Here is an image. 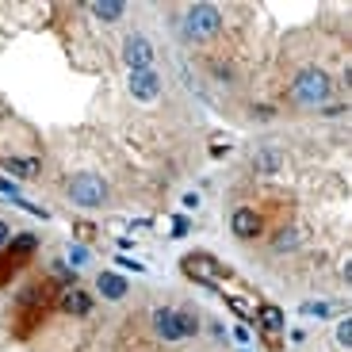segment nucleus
Instances as JSON below:
<instances>
[{"mask_svg":"<svg viewBox=\"0 0 352 352\" xmlns=\"http://www.w3.org/2000/svg\"><path fill=\"white\" fill-rule=\"evenodd\" d=\"M153 329H157L165 341H184V333H180V314L168 310V307L153 310Z\"/></svg>","mask_w":352,"mask_h":352,"instance_id":"1a4fd4ad","label":"nucleus"},{"mask_svg":"<svg viewBox=\"0 0 352 352\" xmlns=\"http://www.w3.org/2000/svg\"><path fill=\"white\" fill-rule=\"evenodd\" d=\"M230 226H234V234H238L241 241H253L256 234H261V214H256L253 207H238Z\"/></svg>","mask_w":352,"mask_h":352,"instance_id":"6e6552de","label":"nucleus"},{"mask_svg":"<svg viewBox=\"0 0 352 352\" xmlns=\"http://www.w3.org/2000/svg\"><path fill=\"white\" fill-rule=\"evenodd\" d=\"M119 268H123V272H146V268H142L138 261H131V256H119Z\"/></svg>","mask_w":352,"mask_h":352,"instance_id":"5701e85b","label":"nucleus"},{"mask_svg":"<svg viewBox=\"0 0 352 352\" xmlns=\"http://www.w3.org/2000/svg\"><path fill=\"white\" fill-rule=\"evenodd\" d=\"M337 344H341V349L352 344V322H341V326H337Z\"/></svg>","mask_w":352,"mask_h":352,"instance_id":"aec40b11","label":"nucleus"},{"mask_svg":"<svg viewBox=\"0 0 352 352\" xmlns=\"http://www.w3.org/2000/svg\"><path fill=\"white\" fill-rule=\"evenodd\" d=\"M85 261H88V249L85 245H69V264H73V268H80Z\"/></svg>","mask_w":352,"mask_h":352,"instance_id":"412c9836","label":"nucleus"},{"mask_svg":"<svg viewBox=\"0 0 352 352\" xmlns=\"http://www.w3.org/2000/svg\"><path fill=\"white\" fill-rule=\"evenodd\" d=\"M96 287H100V295H104V299H123V295H126V280L119 272H100Z\"/></svg>","mask_w":352,"mask_h":352,"instance_id":"f8f14e48","label":"nucleus"},{"mask_svg":"<svg viewBox=\"0 0 352 352\" xmlns=\"http://www.w3.org/2000/svg\"><path fill=\"white\" fill-rule=\"evenodd\" d=\"M123 62L131 65V73L153 69V46L146 35H126L123 38Z\"/></svg>","mask_w":352,"mask_h":352,"instance_id":"423d86ee","label":"nucleus"},{"mask_svg":"<svg viewBox=\"0 0 352 352\" xmlns=\"http://www.w3.org/2000/svg\"><path fill=\"white\" fill-rule=\"evenodd\" d=\"M131 96L138 104H153L161 96V77L153 69H142V73H131Z\"/></svg>","mask_w":352,"mask_h":352,"instance_id":"0eeeda50","label":"nucleus"},{"mask_svg":"<svg viewBox=\"0 0 352 352\" xmlns=\"http://www.w3.org/2000/svg\"><path fill=\"white\" fill-rule=\"evenodd\" d=\"M188 276H195L199 283H207L211 287L214 280H230V264H222V261H214L211 253H192V256H184V264H180Z\"/></svg>","mask_w":352,"mask_h":352,"instance_id":"20e7f679","label":"nucleus"},{"mask_svg":"<svg viewBox=\"0 0 352 352\" xmlns=\"http://www.w3.org/2000/svg\"><path fill=\"white\" fill-rule=\"evenodd\" d=\"M62 310L65 314H77V318H85V314H92V299H88L80 287H69L62 295Z\"/></svg>","mask_w":352,"mask_h":352,"instance_id":"9b49d317","label":"nucleus"},{"mask_svg":"<svg viewBox=\"0 0 352 352\" xmlns=\"http://www.w3.org/2000/svg\"><path fill=\"white\" fill-rule=\"evenodd\" d=\"M8 241H12V230H8V222H0V253L8 249Z\"/></svg>","mask_w":352,"mask_h":352,"instance_id":"393cba45","label":"nucleus"},{"mask_svg":"<svg viewBox=\"0 0 352 352\" xmlns=\"http://www.w3.org/2000/svg\"><path fill=\"white\" fill-rule=\"evenodd\" d=\"M219 27H222V12L214 8V4H195L184 16V35L188 38H214Z\"/></svg>","mask_w":352,"mask_h":352,"instance_id":"7ed1b4c3","label":"nucleus"},{"mask_svg":"<svg viewBox=\"0 0 352 352\" xmlns=\"http://www.w3.org/2000/svg\"><path fill=\"white\" fill-rule=\"evenodd\" d=\"M184 234H188V219L184 214H176L173 219V238H184Z\"/></svg>","mask_w":352,"mask_h":352,"instance_id":"4be33fe9","label":"nucleus"},{"mask_svg":"<svg viewBox=\"0 0 352 352\" xmlns=\"http://www.w3.org/2000/svg\"><path fill=\"white\" fill-rule=\"evenodd\" d=\"M329 310H333V307H329L326 299H310V302H302V307H299V314L302 318H329Z\"/></svg>","mask_w":352,"mask_h":352,"instance_id":"f3484780","label":"nucleus"},{"mask_svg":"<svg viewBox=\"0 0 352 352\" xmlns=\"http://www.w3.org/2000/svg\"><path fill=\"white\" fill-rule=\"evenodd\" d=\"M280 165H283L280 146H261V150H253V168L256 173H276Z\"/></svg>","mask_w":352,"mask_h":352,"instance_id":"9d476101","label":"nucleus"},{"mask_svg":"<svg viewBox=\"0 0 352 352\" xmlns=\"http://www.w3.org/2000/svg\"><path fill=\"white\" fill-rule=\"evenodd\" d=\"M12 203H16V207H23L27 214H35V219H50V211H46L43 203H31L23 192H16V195H12Z\"/></svg>","mask_w":352,"mask_h":352,"instance_id":"dca6fc26","label":"nucleus"},{"mask_svg":"<svg viewBox=\"0 0 352 352\" xmlns=\"http://www.w3.org/2000/svg\"><path fill=\"white\" fill-rule=\"evenodd\" d=\"M329 92H333V80L326 77V69H314V65L299 69V77H295V85H291V96H295V104H302V107H322L329 100Z\"/></svg>","mask_w":352,"mask_h":352,"instance_id":"f257e3e1","label":"nucleus"},{"mask_svg":"<svg viewBox=\"0 0 352 352\" xmlns=\"http://www.w3.org/2000/svg\"><path fill=\"white\" fill-rule=\"evenodd\" d=\"M69 199L77 203V207H85V211H96V207H104L107 199V184L100 173H73L69 180Z\"/></svg>","mask_w":352,"mask_h":352,"instance_id":"f03ea898","label":"nucleus"},{"mask_svg":"<svg viewBox=\"0 0 352 352\" xmlns=\"http://www.w3.org/2000/svg\"><path fill=\"white\" fill-rule=\"evenodd\" d=\"M88 8H92V16H96V19L111 23V19H119V16L126 12V4H123V0H92Z\"/></svg>","mask_w":352,"mask_h":352,"instance_id":"ddd939ff","label":"nucleus"},{"mask_svg":"<svg viewBox=\"0 0 352 352\" xmlns=\"http://www.w3.org/2000/svg\"><path fill=\"white\" fill-rule=\"evenodd\" d=\"M16 192H19V188L12 184L8 176H0V195H4V199H12V195H16Z\"/></svg>","mask_w":352,"mask_h":352,"instance_id":"b1692460","label":"nucleus"},{"mask_svg":"<svg viewBox=\"0 0 352 352\" xmlns=\"http://www.w3.org/2000/svg\"><path fill=\"white\" fill-rule=\"evenodd\" d=\"M35 249H38V238H35V234H19V238L12 241L8 249H4V261H0V287H4L12 276H16V268H19V264H23L31 253H35Z\"/></svg>","mask_w":352,"mask_h":352,"instance_id":"39448f33","label":"nucleus"},{"mask_svg":"<svg viewBox=\"0 0 352 352\" xmlns=\"http://www.w3.org/2000/svg\"><path fill=\"white\" fill-rule=\"evenodd\" d=\"M4 168H8L12 176H23V180L38 176V161L35 157H8V161H4Z\"/></svg>","mask_w":352,"mask_h":352,"instance_id":"4468645a","label":"nucleus"},{"mask_svg":"<svg viewBox=\"0 0 352 352\" xmlns=\"http://www.w3.org/2000/svg\"><path fill=\"white\" fill-rule=\"evenodd\" d=\"M234 341L245 344V341H249V329H245V326H238V329H234Z\"/></svg>","mask_w":352,"mask_h":352,"instance_id":"bb28decb","label":"nucleus"},{"mask_svg":"<svg viewBox=\"0 0 352 352\" xmlns=\"http://www.w3.org/2000/svg\"><path fill=\"white\" fill-rule=\"evenodd\" d=\"M184 207H188V211H195V207H199V192H188L184 195Z\"/></svg>","mask_w":352,"mask_h":352,"instance_id":"a878e982","label":"nucleus"},{"mask_svg":"<svg viewBox=\"0 0 352 352\" xmlns=\"http://www.w3.org/2000/svg\"><path fill=\"white\" fill-rule=\"evenodd\" d=\"M295 241H299V234H295V230H280V234H276V253L295 249Z\"/></svg>","mask_w":352,"mask_h":352,"instance_id":"6ab92c4d","label":"nucleus"},{"mask_svg":"<svg viewBox=\"0 0 352 352\" xmlns=\"http://www.w3.org/2000/svg\"><path fill=\"white\" fill-rule=\"evenodd\" d=\"M256 318H261V326L268 329V333H280V329H283V310L280 307H261V310H256Z\"/></svg>","mask_w":352,"mask_h":352,"instance_id":"2eb2a0df","label":"nucleus"},{"mask_svg":"<svg viewBox=\"0 0 352 352\" xmlns=\"http://www.w3.org/2000/svg\"><path fill=\"white\" fill-rule=\"evenodd\" d=\"M176 314H180V333H184V337L199 333V318H195L192 310H176Z\"/></svg>","mask_w":352,"mask_h":352,"instance_id":"a211bd4d","label":"nucleus"}]
</instances>
